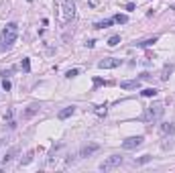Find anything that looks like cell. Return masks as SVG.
<instances>
[{
	"instance_id": "cell-1",
	"label": "cell",
	"mask_w": 175,
	"mask_h": 173,
	"mask_svg": "<svg viewBox=\"0 0 175 173\" xmlns=\"http://www.w3.org/2000/svg\"><path fill=\"white\" fill-rule=\"evenodd\" d=\"M55 10H57L59 25H69L75 19V2L73 0H55Z\"/></svg>"
},
{
	"instance_id": "cell-2",
	"label": "cell",
	"mask_w": 175,
	"mask_h": 173,
	"mask_svg": "<svg viewBox=\"0 0 175 173\" xmlns=\"http://www.w3.org/2000/svg\"><path fill=\"white\" fill-rule=\"evenodd\" d=\"M16 37H19V25L16 23H8L2 31V43H0V51L10 49L12 45L16 43Z\"/></svg>"
},
{
	"instance_id": "cell-3",
	"label": "cell",
	"mask_w": 175,
	"mask_h": 173,
	"mask_svg": "<svg viewBox=\"0 0 175 173\" xmlns=\"http://www.w3.org/2000/svg\"><path fill=\"white\" fill-rule=\"evenodd\" d=\"M163 114H165L163 102H153L151 106H147L145 108V116H143V118H145L147 122H155V120H159Z\"/></svg>"
},
{
	"instance_id": "cell-4",
	"label": "cell",
	"mask_w": 175,
	"mask_h": 173,
	"mask_svg": "<svg viewBox=\"0 0 175 173\" xmlns=\"http://www.w3.org/2000/svg\"><path fill=\"white\" fill-rule=\"evenodd\" d=\"M122 165V157L120 155H110L108 159H104L102 163H100V171H112V169H116Z\"/></svg>"
},
{
	"instance_id": "cell-5",
	"label": "cell",
	"mask_w": 175,
	"mask_h": 173,
	"mask_svg": "<svg viewBox=\"0 0 175 173\" xmlns=\"http://www.w3.org/2000/svg\"><path fill=\"white\" fill-rule=\"evenodd\" d=\"M143 143H145V138L143 137H128V138L122 141V149H124V151H132V149L141 147Z\"/></svg>"
},
{
	"instance_id": "cell-6",
	"label": "cell",
	"mask_w": 175,
	"mask_h": 173,
	"mask_svg": "<svg viewBox=\"0 0 175 173\" xmlns=\"http://www.w3.org/2000/svg\"><path fill=\"white\" fill-rule=\"evenodd\" d=\"M122 59H116V57H108V59L98 61V67L100 69H114V67H120Z\"/></svg>"
},
{
	"instance_id": "cell-7",
	"label": "cell",
	"mask_w": 175,
	"mask_h": 173,
	"mask_svg": "<svg viewBox=\"0 0 175 173\" xmlns=\"http://www.w3.org/2000/svg\"><path fill=\"white\" fill-rule=\"evenodd\" d=\"M100 149V145L98 143H90V145H86V147H82V151H79V157H90V155H94Z\"/></svg>"
},
{
	"instance_id": "cell-8",
	"label": "cell",
	"mask_w": 175,
	"mask_h": 173,
	"mask_svg": "<svg viewBox=\"0 0 175 173\" xmlns=\"http://www.w3.org/2000/svg\"><path fill=\"white\" fill-rule=\"evenodd\" d=\"M122 90H136L141 88V79H126V82H120Z\"/></svg>"
},
{
	"instance_id": "cell-9",
	"label": "cell",
	"mask_w": 175,
	"mask_h": 173,
	"mask_svg": "<svg viewBox=\"0 0 175 173\" xmlns=\"http://www.w3.org/2000/svg\"><path fill=\"white\" fill-rule=\"evenodd\" d=\"M75 114V106H67V108H63V110H59V120H65V118H69V116H73Z\"/></svg>"
},
{
	"instance_id": "cell-10",
	"label": "cell",
	"mask_w": 175,
	"mask_h": 173,
	"mask_svg": "<svg viewBox=\"0 0 175 173\" xmlns=\"http://www.w3.org/2000/svg\"><path fill=\"white\" fill-rule=\"evenodd\" d=\"M39 108H41L39 104H31L29 108H27V110L23 112V118H31V116H35V114L39 112Z\"/></svg>"
},
{
	"instance_id": "cell-11",
	"label": "cell",
	"mask_w": 175,
	"mask_h": 173,
	"mask_svg": "<svg viewBox=\"0 0 175 173\" xmlns=\"http://www.w3.org/2000/svg\"><path fill=\"white\" fill-rule=\"evenodd\" d=\"M171 71H173V65L171 63H165L163 65V71H161V82H167V79H169V75H171Z\"/></svg>"
},
{
	"instance_id": "cell-12",
	"label": "cell",
	"mask_w": 175,
	"mask_h": 173,
	"mask_svg": "<svg viewBox=\"0 0 175 173\" xmlns=\"http://www.w3.org/2000/svg\"><path fill=\"white\" fill-rule=\"evenodd\" d=\"M161 133H163V134H173L175 133V126L171 122H163V124H161Z\"/></svg>"
},
{
	"instance_id": "cell-13",
	"label": "cell",
	"mask_w": 175,
	"mask_h": 173,
	"mask_svg": "<svg viewBox=\"0 0 175 173\" xmlns=\"http://www.w3.org/2000/svg\"><path fill=\"white\" fill-rule=\"evenodd\" d=\"M114 25V19H106V20H100V23H96V29H108V27Z\"/></svg>"
},
{
	"instance_id": "cell-14",
	"label": "cell",
	"mask_w": 175,
	"mask_h": 173,
	"mask_svg": "<svg viewBox=\"0 0 175 173\" xmlns=\"http://www.w3.org/2000/svg\"><path fill=\"white\" fill-rule=\"evenodd\" d=\"M157 92H159L157 88H145V90L141 92V94L145 96V98H155V96H157Z\"/></svg>"
},
{
	"instance_id": "cell-15",
	"label": "cell",
	"mask_w": 175,
	"mask_h": 173,
	"mask_svg": "<svg viewBox=\"0 0 175 173\" xmlns=\"http://www.w3.org/2000/svg\"><path fill=\"white\" fill-rule=\"evenodd\" d=\"M157 41H159V37H151V39H145V41H141V43H136V45H139V47H151Z\"/></svg>"
},
{
	"instance_id": "cell-16",
	"label": "cell",
	"mask_w": 175,
	"mask_h": 173,
	"mask_svg": "<svg viewBox=\"0 0 175 173\" xmlns=\"http://www.w3.org/2000/svg\"><path fill=\"white\" fill-rule=\"evenodd\" d=\"M114 23H118V25H126V23H128V16H126V15H120V12H118V15L114 16Z\"/></svg>"
},
{
	"instance_id": "cell-17",
	"label": "cell",
	"mask_w": 175,
	"mask_h": 173,
	"mask_svg": "<svg viewBox=\"0 0 175 173\" xmlns=\"http://www.w3.org/2000/svg\"><path fill=\"white\" fill-rule=\"evenodd\" d=\"M151 155H143V157H139V159H134V165H145V163H149L151 161Z\"/></svg>"
},
{
	"instance_id": "cell-18",
	"label": "cell",
	"mask_w": 175,
	"mask_h": 173,
	"mask_svg": "<svg viewBox=\"0 0 175 173\" xmlns=\"http://www.w3.org/2000/svg\"><path fill=\"white\" fill-rule=\"evenodd\" d=\"M118 43H120V37H118V35H114V37L108 39V45H110V47H116Z\"/></svg>"
},
{
	"instance_id": "cell-19",
	"label": "cell",
	"mask_w": 175,
	"mask_h": 173,
	"mask_svg": "<svg viewBox=\"0 0 175 173\" xmlns=\"http://www.w3.org/2000/svg\"><path fill=\"white\" fill-rule=\"evenodd\" d=\"M10 88H12V84L4 78V79H2V90H4V92H10Z\"/></svg>"
},
{
	"instance_id": "cell-20",
	"label": "cell",
	"mask_w": 175,
	"mask_h": 173,
	"mask_svg": "<svg viewBox=\"0 0 175 173\" xmlns=\"http://www.w3.org/2000/svg\"><path fill=\"white\" fill-rule=\"evenodd\" d=\"M31 161H33V153H29V155H27L24 159H20V165H29Z\"/></svg>"
},
{
	"instance_id": "cell-21",
	"label": "cell",
	"mask_w": 175,
	"mask_h": 173,
	"mask_svg": "<svg viewBox=\"0 0 175 173\" xmlns=\"http://www.w3.org/2000/svg\"><path fill=\"white\" fill-rule=\"evenodd\" d=\"M20 65H23V69H24V71H31V61L27 59V57L23 59V63H20Z\"/></svg>"
},
{
	"instance_id": "cell-22",
	"label": "cell",
	"mask_w": 175,
	"mask_h": 173,
	"mask_svg": "<svg viewBox=\"0 0 175 173\" xmlns=\"http://www.w3.org/2000/svg\"><path fill=\"white\" fill-rule=\"evenodd\" d=\"M78 74H79V69H69L67 74H65V78H69V79H71V78H75Z\"/></svg>"
},
{
	"instance_id": "cell-23",
	"label": "cell",
	"mask_w": 175,
	"mask_h": 173,
	"mask_svg": "<svg viewBox=\"0 0 175 173\" xmlns=\"http://www.w3.org/2000/svg\"><path fill=\"white\" fill-rule=\"evenodd\" d=\"M96 114H98V116L106 114V106H98V108H96Z\"/></svg>"
},
{
	"instance_id": "cell-24",
	"label": "cell",
	"mask_w": 175,
	"mask_h": 173,
	"mask_svg": "<svg viewBox=\"0 0 175 173\" xmlns=\"http://www.w3.org/2000/svg\"><path fill=\"white\" fill-rule=\"evenodd\" d=\"M102 84H108V82H102L100 78H96V79H94V86H102Z\"/></svg>"
},
{
	"instance_id": "cell-25",
	"label": "cell",
	"mask_w": 175,
	"mask_h": 173,
	"mask_svg": "<svg viewBox=\"0 0 175 173\" xmlns=\"http://www.w3.org/2000/svg\"><path fill=\"white\" fill-rule=\"evenodd\" d=\"M126 10H128V12H132V10H134V4H132V2H128V4H126Z\"/></svg>"
},
{
	"instance_id": "cell-26",
	"label": "cell",
	"mask_w": 175,
	"mask_h": 173,
	"mask_svg": "<svg viewBox=\"0 0 175 173\" xmlns=\"http://www.w3.org/2000/svg\"><path fill=\"white\" fill-rule=\"evenodd\" d=\"M171 8H173V10H175V4H173V6H171Z\"/></svg>"
}]
</instances>
